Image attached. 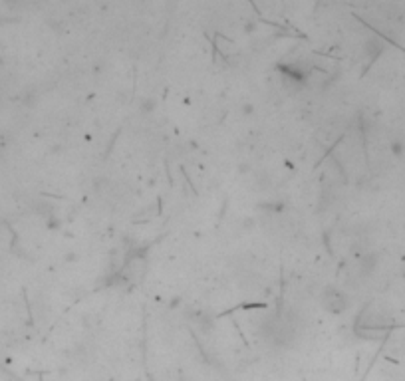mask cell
Returning <instances> with one entry per match:
<instances>
[{
	"mask_svg": "<svg viewBox=\"0 0 405 381\" xmlns=\"http://www.w3.org/2000/svg\"><path fill=\"white\" fill-rule=\"evenodd\" d=\"M322 306L332 312V314H340L348 308V298L342 290H338L336 286H328L322 294Z\"/></svg>",
	"mask_w": 405,
	"mask_h": 381,
	"instance_id": "obj_1",
	"label": "cell"
}]
</instances>
